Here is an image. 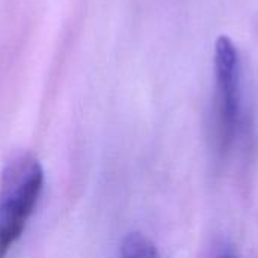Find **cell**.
<instances>
[{"label": "cell", "instance_id": "cell-2", "mask_svg": "<svg viewBox=\"0 0 258 258\" xmlns=\"http://www.w3.org/2000/svg\"><path fill=\"white\" fill-rule=\"evenodd\" d=\"M216 97L215 116L216 135L222 150H227L237 135L242 115L240 60L234 42L228 36H219L215 45Z\"/></svg>", "mask_w": 258, "mask_h": 258}, {"label": "cell", "instance_id": "cell-1", "mask_svg": "<svg viewBox=\"0 0 258 258\" xmlns=\"http://www.w3.org/2000/svg\"><path fill=\"white\" fill-rule=\"evenodd\" d=\"M44 186V171L32 154L15 156L0 177V258L26 230Z\"/></svg>", "mask_w": 258, "mask_h": 258}, {"label": "cell", "instance_id": "cell-3", "mask_svg": "<svg viewBox=\"0 0 258 258\" xmlns=\"http://www.w3.org/2000/svg\"><path fill=\"white\" fill-rule=\"evenodd\" d=\"M121 258H160L156 245L142 233H130L121 245Z\"/></svg>", "mask_w": 258, "mask_h": 258}]
</instances>
